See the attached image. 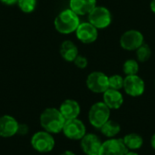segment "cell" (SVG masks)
<instances>
[{
	"instance_id": "d6986e66",
	"label": "cell",
	"mask_w": 155,
	"mask_h": 155,
	"mask_svg": "<svg viewBox=\"0 0 155 155\" xmlns=\"http://www.w3.org/2000/svg\"><path fill=\"white\" fill-rule=\"evenodd\" d=\"M100 131L103 135H104L108 139L115 138L121 132V125L117 122L110 119L101 127Z\"/></svg>"
},
{
	"instance_id": "603a6c76",
	"label": "cell",
	"mask_w": 155,
	"mask_h": 155,
	"mask_svg": "<svg viewBox=\"0 0 155 155\" xmlns=\"http://www.w3.org/2000/svg\"><path fill=\"white\" fill-rule=\"evenodd\" d=\"M124 78H123L119 74H114L109 77V88L114 90H121L124 88Z\"/></svg>"
},
{
	"instance_id": "d4e9b609",
	"label": "cell",
	"mask_w": 155,
	"mask_h": 155,
	"mask_svg": "<svg viewBox=\"0 0 155 155\" xmlns=\"http://www.w3.org/2000/svg\"><path fill=\"white\" fill-rule=\"evenodd\" d=\"M28 133H29V127H28V125L25 124H19L17 134L22 135V136H25V135H26Z\"/></svg>"
},
{
	"instance_id": "277c9868",
	"label": "cell",
	"mask_w": 155,
	"mask_h": 155,
	"mask_svg": "<svg viewBox=\"0 0 155 155\" xmlns=\"http://www.w3.org/2000/svg\"><path fill=\"white\" fill-rule=\"evenodd\" d=\"M110 118L111 109L104 102L94 104L88 112V121L95 129L100 130L101 127L110 120Z\"/></svg>"
},
{
	"instance_id": "9c48e42d",
	"label": "cell",
	"mask_w": 155,
	"mask_h": 155,
	"mask_svg": "<svg viewBox=\"0 0 155 155\" xmlns=\"http://www.w3.org/2000/svg\"><path fill=\"white\" fill-rule=\"evenodd\" d=\"M124 89L128 95L132 97H138L144 93L145 84L143 80L137 74L126 75L124 78Z\"/></svg>"
},
{
	"instance_id": "5b68a950",
	"label": "cell",
	"mask_w": 155,
	"mask_h": 155,
	"mask_svg": "<svg viewBox=\"0 0 155 155\" xmlns=\"http://www.w3.org/2000/svg\"><path fill=\"white\" fill-rule=\"evenodd\" d=\"M62 133L67 139L73 141H80L87 134L85 124L78 118L66 120Z\"/></svg>"
},
{
	"instance_id": "e0dca14e",
	"label": "cell",
	"mask_w": 155,
	"mask_h": 155,
	"mask_svg": "<svg viewBox=\"0 0 155 155\" xmlns=\"http://www.w3.org/2000/svg\"><path fill=\"white\" fill-rule=\"evenodd\" d=\"M60 54L65 61L74 62L78 55V48L72 41L66 40L61 45Z\"/></svg>"
},
{
	"instance_id": "8992f818",
	"label": "cell",
	"mask_w": 155,
	"mask_h": 155,
	"mask_svg": "<svg viewBox=\"0 0 155 155\" xmlns=\"http://www.w3.org/2000/svg\"><path fill=\"white\" fill-rule=\"evenodd\" d=\"M87 88L95 94H104L109 89V77L102 72H93L86 78Z\"/></svg>"
},
{
	"instance_id": "ba28073f",
	"label": "cell",
	"mask_w": 155,
	"mask_h": 155,
	"mask_svg": "<svg viewBox=\"0 0 155 155\" xmlns=\"http://www.w3.org/2000/svg\"><path fill=\"white\" fill-rule=\"evenodd\" d=\"M128 152L123 139L110 138L103 142L99 155H125Z\"/></svg>"
},
{
	"instance_id": "30bf717a",
	"label": "cell",
	"mask_w": 155,
	"mask_h": 155,
	"mask_svg": "<svg viewBox=\"0 0 155 155\" xmlns=\"http://www.w3.org/2000/svg\"><path fill=\"white\" fill-rule=\"evenodd\" d=\"M121 46L128 51L137 50L143 44V35L137 30L126 31L120 39Z\"/></svg>"
},
{
	"instance_id": "f546056e",
	"label": "cell",
	"mask_w": 155,
	"mask_h": 155,
	"mask_svg": "<svg viewBox=\"0 0 155 155\" xmlns=\"http://www.w3.org/2000/svg\"><path fill=\"white\" fill-rule=\"evenodd\" d=\"M125 155H139L136 152H134V151H128L126 153H125Z\"/></svg>"
},
{
	"instance_id": "52a82bcc",
	"label": "cell",
	"mask_w": 155,
	"mask_h": 155,
	"mask_svg": "<svg viewBox=\"0 0 155 155\" xmlns=\"http://www.w3.org/2000/svg\"><path fill=\"white\" fill-rule=\"evenodd\" d=\"M89 23L97 29L107 27L112 21L110 11L104 6H95L88 15Z\"/></svg>"
},
{
	"instance_id": "ffe728a7",
	"label": "cell",
	"mask_w": 155,
	"mask_h": 155,
	"mask_svg": "<svg viewBox=\"0 0 155 155\" xmlns=\"http://www.w3.org/2000/svg\"><path fill=\"white\" fill-rule=\"evenodd\" d=\"M123 70L126 75H134L137 74L139 71V64L135 60L129 59L124 64Z\"/></svg>"
},
{
	"instance_id": "8fae6325",
	"label": "cell",
	"mask_w": 155,
	"mask_h": 155,
	"mask_svg": "<svg viewBox=\"0 0 155 155\" xmlns=\"http://www.w3.org/2000/svg\"><path fill=\"white\" fill-rule=\"evenodd\" d=\"M19 124L12 115L4 114L0 116V137L11 138L16 135Z\"/></svg>"
},
{
	"instance_id": "3957f363",
	"label": "cell",
	"mask_w": 155,
	"mask_h": 155,
	"mask_svg": "<svg viewBox=\"0 0 155 155\" xmlns=\"http://www.w3.org/2000/svg\"><path fill=\"white\" fill-rule=\"evenodd\" d=\"M30 143L35 152L39 153H48L54 150L55 146V139L54 134L45 130H41L32 135Z\"/></svg>"
},
{
	"instance_id": "83f0119b",
	"label": "cell",
	"mask_w": 155,
	"mask_h": 155,
	"mask_svg": "<svg viewBox=\"0 0 155 155\" xmlns=\"http://www.w3.org/2000/svg\"><path fill=\"white\" fill-rule=\"evenodd\" d=\"M59 155H76L74 152H72V151H64V152H63L62 153H60Z\"/></svg>"
},
{
	"instance_id": "9a60e30c",
	"label": "cell",
	"mask_w": 155,
	"mask_h": 155,
	"mask_svg": "<svg viewBox=\"0 0 155 155\" xmlns=\"http://www.w3.org/2000/svg\"><path fill=\"white\" fill-rule=\"evenodd\" d=\"M103 102L111 110H117L124 104V96L119 90L109 88L103 94Z\"/></svg>"
},
{
	"instance_id": "ac0fdd59",
	"label": "cell",
	"mask_w": 155,
	"mask_h": 155,
	"mask_svg": "<svg viewBox=\"0 0 155 155\" xmlns=\"http://www.w3.org/2000/svg\"><path fill=\"white\" fill-rule=\"evenodd\" d=\"M128 151H138L143 145V138L135 133H131L126 134L124 138H122Z\"/></svg>"
},
{
	"instance_id": "6da1fadb",
	"label": "cell",
	"mask_w": 155,
	"mask_h": 155,
	"mask_svg": "<svg viewBox=\"0 0 155 155\" xmlns=\"http://www.w3.org/2000/svg\"><path fill=\"white\" fill-rule=\"evenodd\" d=\"M65 121L66 120L64 118L59 109L54 107L45 109L39 117V123L42 129L52 134L62 133Z\"/></svg>"
},
{
	"instance_id": "2e32d148",
	"label": "cell",
	"mask_w": 155,
	"mask_h": 155,
	"mask_svg": "<svg viewBox=\"0 0 155 155\" xmlns=\"http://www.w3.org/2000/svg\"><path fill=\"white\" fill-rule=\"evenodd\" d=\"M70 9L78 15H89L96 6V0H70Z\"/></svg>"
},
{
	"instance_id": "7a4b0ae2",
	"label": "cell",
	"mask_w": 155,
	"mask_h": 155,
	"mask_svg": "<svg viewBox=\"0 0 155 155\" xmlns=\"http://www.w3.org/2000/svg\"><path fill=\"white\" fill-rule=\"evenodd\" d=\"M54 27L61 34H71L75 32L80 25L79 16L72 9L62 11L54 19Z\"/></svg>"
},
{
	"instance_id": "4fadbf2b",
	"label": "cell",
	"mask_w": 155,
	"mask_h": 155,
	"mask_svg": "<svg viewBox=\"0 0 155 155\" xmlns=\"http://www.w3.org/2000/svg\"><path fill=\"white\" fill-rule=\"evenodd\" d=\"M76 36L79 41L84 44H91L97 39L98 32L97 28L94 27L91 23H80L79 26L77 27Z\"/></svg>"
},
{
	"instance_id": "cb8c5ba5",
	"label": "cell",
	"mask_w": 155,
	"mask_h": 155,
	"mask_svg": "<svg viewBox=\"0 0 155 155\" xmlns=\"http://www.w3.org/2000/svg\"><path fill=\"white\" fill-rule=\"evenodd\" d=\"M74 64H75L78 68L84 69V68H85V67L87 66L88 61H87V59H86L84 56H83V55H79V54H78V55H77V57L74 59Z\"/></svg>"
},
{
	"instance_id": "44dd1931",
	"label": "cell",
	"mask_w": 155,
	"mask_h": 155,
	"mask_svg": "<svg viewBox=\"0 0 155 155\" xmlns=\"http://www.w3.org/2000/svg\"><path fill=\"white\" fill-rule=\"evenodd\" d=\"M151 54H152L151 48L148 45H145V44H143L136 50L137 58L141 62H146L147 60H149V58L151 57Z\"/></svg>"
},
{
	"instance_id": "7c38bea8",
	"label": "cell",
	"mask_w": 155,
	"mask_h": 155,
	"mask_svg": "<svg viewBox=\"0 0 155 155\" xmlns=\"http://www.w3.org/2000/svg\"><path fill=\"white\" fill-rule=\"evenodd\" d=\"M102 143L100 137L94 134H86L80 140L81 149L86 155L99 154Z\"/></svg>"
},
{
	"instance_id": "4dcf8cb0",
	"label": "cell",
	"mask_w": 155,
	"mask_h": 155,
	"mask_svg": "<svg viewBox=\"0 0 155 155\" xmlns=\"http://www.w3.org/2000/svg\"><path fill=\"white\" fill-rule=\"evenodd\" d=\"M94 155H99V154H94Z\"/></svg>"
},
{
	"instance_id": "484cf974",
	"label": "cell",
	"mask_w": 155,
	"mask_h": 155,
	"mask_svg": "<svg viewBox=\"0 0 155 155\" xmlns=\"http://www.w3.org/2000/svg\"><path fill=\"white\" fill-rule=\"evenodd\" d=\"M0 1H1L2 3L5 4V5H14V4L17 3V0H0Z\"/></svg>"
},
{
	"instance_id": "f1b7e54d",
	"label": "cell",
	"mask_w": 155,
	"mask_h": 155,
	"mask_svg": "<svg viewBox=\"0 0 155 155\" xmlns=\"http://www.w3.org/2000/svg\"><path fill=\"white\" fill-rule=\"evenodd\" d=\"M151 9L155 14V0H152V2H151Z\"/></svg>"
},
{
	"instance_id": "5bb4252c",
	"label": "cell",
	"mask_w": 155,
	"mask_h": 155,
	"mask_svg": "<svg viewBox=\"0 0 155 155\" xmlns=\"http://www.w3.org/2000/svg\"><path fill=\"white\" fill-rule=\"evenodd\" d=\"M58 109L65 120H72V119L78 118L81 113V106L79 103L74 99L64 100L61 104Z\"/></svg>"
},
{
	"instance_id": "4316f807",
	"label": "cell",
	"mask_w": 155,
	"mask_h": 155,
	"mask_svg": "<svg viewBox=\"0 0 155 155\" xmlns=\"http://www.w3.org/2000/svg\"><path fill=\"white\" fill-rule=\"evenodd\" d=\"M151 146L155 151V133L153 134V136L151 138Z\"/></svg>"
},
{
	"instance_id": "7402d4cb",
	"label": "cell",
	"mask_w": 155,
	"mask_h": 155,
	"mask_svg": "<svg viewBox=\"0 0 155 155\" xmlns=\"http://www.w3.org/2000/svg\"><path fill=\"white\" fill-rule=\"evenodd\" d=\"M18 7L24 13H31L35 10L36 0H17Z\"/></svg>"
}]
</instances>
